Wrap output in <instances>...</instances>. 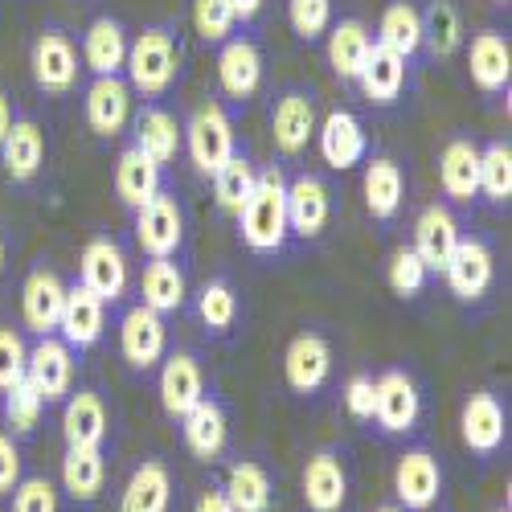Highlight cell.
I'll return each instance as SVG.
<instances>
[{"mask_svg":"<svg viewBox=\"0 0 512 512\" xmlns=\"http://www.w3.org/2000/svg\"><path fill=\"white\" fill-rule=\"evenodd\" d=\"M463 41V21L455 13L451 0H435L431 9L422 13V46L431 50L435 58H451Z\"/></svg>","mask_w":512,"mask_h":512,"instance_id":"ab89813d","label":"cell"},{"mask_svg":"<svg viewBox=\"0 0 512 512\" xmlns=\"http://www.w3.org/2000/svg\"><path fill=\"white\" fill-rule=\"evenodd\" d=\"M218 82L230 99H250L263 87V50L254 37H226L218 54Z\"/></svg>","mask_w":512,"mask_h":512,"instance_id":"ac0fdd59","label":"cell"},{"mask_svg":"<svg viewBox=\"0 0 512 512\" xmlns=\"http://www.w3.org/2000/svg\"><path fill=\"white\" fill-rule=\"evenodd\" d=\"M345 410H349L357 422H373V377L353 373V377L345 381Z\"/></svg>","mask_w":512,"mask_h":512,"instance_id":"f907efd6","label":"cell"},{"mask_svg":"<svg viewBox=\"0 0 512 512\" xmlns=\"http://www.w3.org/2000/svg\"><path fill=\"white\" fill-rule=\"evenodd\" d=\"M205 398V373L193 353H173L160 365V406L168 418H185Z\"/></svg>","mask_w":512,"mask_h":512,"instance_id":"2e32d148","label":"cell"},{"mask_svg":"<svg viewBox=\"0 0 512 512\" xmlns=\"http://www.w3.org/2000/svg\"><path fill=\"white\" fill-rule=\"evenodd\" d=\"M439 185L451 201H472L480 193V148L472 140H451L439 156Z\"/></svg>","mask_w":512,"mask_h":512,"instance_id":"d6a6232c","label":"cell"},{"mask_svg":"<svg viewBox=\"0 0 512 512\" xmlns=\"http://www.w3.org/2000/svg\"><path fill=\"white\" fill-rule=\"evenodd\" d=\"M62 304H66V283L58 279L54 267H33L25 287H21V316L25 328L37 336H54L58 320H62Z\"/></svg>","mask_w":512,"mask_h":512,"instance_id":"7c38bea8","label":"cell"},{"mask_svg":"<svg viewBox=\"0 0 512 512\" xmlns=\"http://www.w3.org/2000/svg\"><path fill=\"white\" fill-rule=\"evenodd\" d=\"M136 242L148 259H173L185 242V213L173 193H156L148 205L136 209Z\"/></svg>","mask_w":512,"mask_h":512,"instance_id":"5b68a950","label":"cell"},{"mask_svg":"<svg viewBox=\"0 0 512 512\" xmlns=\"http://www.w3.org/2000/svg\"><path fill=\"white\" fill-rule=\"evenodd\" d=\"M107 328V304L99 300L95 291H87L82 283L66 287V304H62V320L58 332L70 349H91L99 345V336Z\"/></svg>","mask_w":512,"mask_h":512,"instance_id":"e0dca14e","label":"cell"},{"mask_svg":"<svg viewBox=\"0 0 512 512\" xmlns=\"http://www.w3.org/2000/svg\"><path fill=\"white\" fill-rule=\"evenodd\" d=\"M254 181H259L254 164H250L242 152H234V156L218 168V173H213V197H218V205H222L226 213H238V209L246 205Z\"/></svg>","mask_w":512,"mask_h":512,"instance_id":"b9f144b4","label":"cell"},{"mask_svg":"<svg viewBox=\"0 0 512 512\" xmlns=\"http://www.w3.org/2000/svg\"><path fill=\"white\" fill-rule=\"evenodd\" d=\"M25 377L46 402H62L70 394V386H74V349L58 336H41L37 345L29 349Z\"/></svg>","mask_w":512,"mask_h":512,"instance_id":"9c48e42d","label":"cell"},{"mask_svg":"<svg viewBox=\"0 0 512 512\" xmlns=\"http://www.w3.org/2000/svg\"><path fill=\"white\" fill-rule=\"evenodd\" d=\"M82 111H87V123L95 136L115 140V136H123L127 119H132V87H127L119 74H103L87 87Z\"/></svg>","mask_w":512,"mask_h":512,"instance_id":"4fadbf2b","label":"cell"},{"mask_svg":"<svg viewBox=\"0 0 512 512\" xmlns=\"http://www.w3.org/2000/svg\"><path fill=\"white\" fill-rule=\"evenodd\" d=\"M127 87L140 95H164L173 91V82L181 74V37L173 25H148L127 41Z\"/></svg>","mask_w":512,"mask_h":512,"instance_id":"6da1fadb","label":"cell"},{"mask_svg":"<svg viewBox=\"0 0 512 512\" xmlns=\"http://www.w3.org/2000/svg\"><path fill=\"white\" fill-rule=\"evenodd\" d=\"M496 512H508V508H496Z\"/></svg>","mask_w":512,"mask_h":512,"instance_id":"91938a15","label":"cell"},{"mask_svg":"<svg viewBox=\"0 0 512 512\" xmlns=\"http://www.w3.org/2000/svg\"><path fill=\"white\" fill-rule=\"evenodd\" d=\"M17 484H21V451L13 435L0 431V496H9Z\"/></svg>","mask_w":512,"mask_h":512,"instance_id":"816d5d0a","label":"cell"},{"mask_svg":"<svg viewBox=\"0 0 512 512\" xmlns=\"http://www.w3.org/2000/svg\"><path fill=\"white\" fill-rule=\"evenodd\" d=\"M78 275H82V287L95 291L103 304H119L123 291H127V259H123L119 242H111V238H91L87 246H82Z\"/></svg>","mask_w":512,"mask_h":512,"instance_id":"8fae6325","label":"cell"},{"mask_svg":"<svg viewBox=\"0 0 512 512\" xmlns=\"http://www.w3.org/2000/svg\"><path fill=\"white\" fill-rule=\"evenodd\" d=\"M316 140H320V156L332 168H353L365 160V127L353 111H332L320 127H316Z\"/></svg>","mask_w":512,"mask_h":512,"instance_id":"484cf974","label":"cell"},{"mask_svg":"<svg viewBox=\"0 0 512 512\" xmlns=\"http://www.w3.org/2000/svg\"><path fill=\"white\" fill-rule=\"evenodd\" d=\"M369 50H373V33L361 21L349 17V21H340V25H328V66H332L336 78L357 82Z\"/></svg>","mask_w":512,"mask_h":512,"instance_id":"d590c367","label":"cell"},{"mask_svg":"<svg viewBox=\"0 0 512 512\" xmlns=\"http://www.w3.org/2000/svg\"><path fill=\"white\" fill-rule=\"evenodd\" d=\"M222 492L234 504V512H271V476H267V467L254 459H238L230 467Z\"/></svg>","mask_w":512,"mask_h":512,"instance_id":"74e56055","label":"cell"},{"mask_svg":"<svg viewBox=\"0 0 512 512\" xmlns=\"http://www.w3.org/2000/svg\"><path fill=\"white\" fill-rule=\"evenodd\" d=\"M426 275H431V271L422 267V259L414 254V246H398V250L390 254L386 279H390V291L402 295V300H410V295H418V291L426 287Z\"/></svg>","mask_w":512,"mask_h":512,"instance_id":"f6af8a7d","label":"cell"},{"mask_svg":"<svg viewBox=\"0 0 512 512\" xmlns=\"http://www.w3.org/2000/svg\"><path fill=\"white\" fill-rule=\"evenodd\" d=\"M349 496V472L336 451H316L304 463V500L312 512H340Z\"/></svg>","mask_w":512,"mask_h":512,"instance_id":"7402d4cb","label":"cell"},{"mask_svg":"<svg viewBox=\"0 0 512 512\" xmlns=\"http://www.w3.org/2000/svg\"><path fill=\"white\" fill-rule=\"evenodd\" d=\"M115 193L127 209H140L160 193V164L148 160L140 148H123L115 160Z\"/></svg>","mask_w":512,"mask_h":512,"instance_id":"1f68e13d","label":"cell"},{"mask_svg":"<svg viewBox=\"0 0 512 512\" xmlns=\"http://www.w3.org/2000/svg\"><path fill=\"white\" fill-rule=\"evenodd\" d=\"M181 132H185L181 144L189 148V160L201 177H213L234 156V123L222 103H201Z\"/></svg>","mask_w":512,"mask_h":512,"instance_id":"3957f363","label":"cell"},{"mask_svg":"<svg viewBox=\"0 0 512 512\" xmlns=\"http://www.w3.org/2000/svg\"><path fill=\"white\" fill-rule=\"evenodd\" d=\"M496 5H508V0H496Z\"/></svg>","mask_w":512,"mask_h":512,"instance_id":"680465c9","label":"cell"},{"mask_svg":"<svg viewBox=\"0 0 512 512\" xmlns=\"http://www.w3.org/2000/svg\"><path fill=\"white\" fill-rule=\"evenodd\" d=\"M185 271L173 263V259H152L140 275V304L168 316V312H181L185 308Z\"/></svg>","mask_w":512,"mask_h":512,"instance_id":"e575fe53","label":"cell"},{"mask_svg":"<svg viewBox=\"0 0 512 512\" xmlns=\"http://www.w3.org/2000/svg\"><path fill=\"white\" fill-rule=\"evenodd\" d=\"M181 422H185V426H181L185 447H189L197 459L213 463V459H218V455L226 451L230 422H226V410H222V402H218V398H201V402H197Z\"/></svg>","mask_w":512,"mask_h":512,"instance_id":"d4e9b609","label":"cell"},{"mask_svg":"<svg viewBox=\"0 0 512 512\" xmlns=\"http://www.w3.org/2000/svg\"><path fill=\"white\" fill-rule=\"evenodd\" d=\"M25 361H29V349L17 328H0V394H5L13 381L25 377Z\"/></svg>","mask_w":512,"mask_h":512,"instance_id":"c3c4849f","label":"cell"},{"mask_svg":"<svg viewBox=\"0 0 512 512\" xmlns=\"http://www.w3.org/2000/svg\"><path fill=\"white\" fill-rule=\"evenodd\" d=\"M418 414H422V398L410 373L386 369L373 381V418L386 435H410Z\"/></svg>","mask_w":512,"mask_h":512,"instance_id":"8992f818","label":"cell"},{"mask_svg":"<svg viewBox=\"0 0 512 512\" xmlns=\"http://www.w3.org/2000/svg\"><path fill=\"white\" fill-rule=\"evenodd\" d=\"M193 512H234V504L226 500V492H222V488H209V492H201V496H197Z\"/></svg>","mask_w":512,"mask_h":512,"instance_id":"f5cc1de1","label":"cell"},{"mask_svg":"<svg viewBox=\"0 0 512 512\" xmlns=\"http://www.w3.org/2000/svg\"><path fill=\"white\" fill-rule=\"evenodd\" d=\"M13 103H9V95H5V87H0V144H5V132L13 127Z\"/></svg>","mask_w":512,"mask_h":512,"instance_id":"11a10c76","label":"cell"},{"mask_svg":"<svg viewBox=\"0 0 512 512\" xmlns=\"http://www.w3.org/2000/svg\"><path fill=\"white\" fill-rule=\"evenodd\" d=\"M238 230L254 254H279L283 250L291 230H287V177L279 168L259 173L246 205L238 209Z\"/></svg>","mask_w":512,"mask_h":512,"instance_id":"7a4b0ae2","label":"cell"},{"mask_svg":"<svg viewBox=\"0 0 512 512\" xmlns=\"http://www.w3.org/2000/svg\"><path fill=\"white\" fill-rule=\"evenodd\" d=\"M107 484V459H103V447H66V459H62V488L70 500L78 504H91L99 500Z\"/></svg>","mask_w":512,"mask_h":512,"instance_id":"836d02e7","label":"cell"},{"mask_svg":"<svg viewBox=\"0 0 512 512\" xmlns=\"http://www.w3.org/2000/svg\"><path fill=\"white\" fill-rule=\"evenodd\" d=\"M287 21L295 37L316 41L332 25V0H287Z\"/></svg>","mask_w":512,"mask_h":512,"instance_id":"bcb514c9","label":"cell"},{"mask_svg":"<svg viewBox=\"0 0 512 512\" xmlns=\"http://www.w3.org/2000/svg\"><path fill=\"white\" fill-rule=\"evenodd\" d=\"M443 275H447V287H451L455 300H463V304L484 300V291L492 287V275H496V259H492L488 242L484 238H459Z\"/></svg>","mask_w":512,"mask_h":512,"instance_id":"ba28073f","label":"cell"},{"mask_svg":"<svg viewBox=\"0 0 512 512\" xmlns=\"http://www.w3.org/2000/svg\"><path fill=\"white\" fill-rule=\"evenodd\" d=\"M168 504H173V476L160 459H144L123 484L119 512H168Z\"/></svg>","mask_w":512,"mask_h":512,"instance_id":"f546056e","label":"cell"},{"mask_svg":"<svg viewBox=\"0 0 512 512\" xmlns=\"http://www.w3.org/2000/svg\"><path fill=\"white\" fill-rule=\"evenodd\" d=\"M46 406H50V402L29 386V377H21V381H13V386L5 390L0 414H5V426H9L13 435H33L37 422H41V414H46Z\"/></svg>","mask_w":512,"mask_h":512,"instance_id":"60d3db41","label":"cell"},{"mask_svg":"<svg viewBox=\"0 0 512 512\" xmlns=\"http://www.w3.org/2000/svg\"><path fill=\"white\" fill-rule=\"evenodd\" d=\"M238 17L230 9V0H193V29L205 41H226L234 33Z\"/></svg>","mask_w":512,"mask_h":512,"instance_id":"7dc6e473","label":"cell"},{"mask_svg":"<svg viewBox=\"0 0 512 512\" xmlns=\"http://www.w3.org/2000/svg\"><path fill=\"white\" fill-rule=\"evenodd\" d=\"M0 164L17 185H29L46 164V132L33 119H13L5 144H0Z\"/></svg>","mask_w":512,"mask_h":512,"instance_id":"cb8c5ba5","label":"cell"},{"mask_svg":"<svg viewBox=\"0 0 512 512\" xmlns=\"http://www.w3.org/2000/svg\"><path fill=\"white\" fill-rule=\"evenodd\" d=\"M127 62V29L115 17H95L82 37V66L95 78L103 74H119Z\"/></svg>","mask_w":512,"mask_h":512,"instance_id":"4dcf8cb0","label":"cell"},{"mask_svg":"<svg viewBox=\"0 0 512 512\" xmlns=\"http://www.w3.org/2000/svg\"><path fill=\"white\" fill-rule=\"evenodd\" d=\"M197 316L209 332H230L238 320V295L226 279H209L197 295Z\"/></svg>","mask_w":512,"mask_h":512,"instance_id":"ee69618b","label":"cell"},{"mask_svg":"<svg viewBox=\"0 0 512 512\" xmlns=\"http://www.w3.org/2000/svg\"><path fill=\"white\" fill-rule=\"evenodd\" d=\"M467 70H472V82L488 95L508 91L512 78V46L500 29H484L472 37V50H467Z\"/></svg>","mask_w":512,"mask_h":512,"instance_id":"44dd1931","label":"cell"},{"mask_svg":"<svg viewBox=\"0 0 512 512\" xmlns=\"http://www.w3.org/2000/svg\"><path fill=\"white\" fill-rule=\"evenodd\" d=\"M480 193L496 205L512 197V148L504 140L480 148Z\"/></svg>","mask_w":512,"mask_h":512,"instance_id":"7bdbcfd3","label":"cell"},{"mask_svg":"<svg viewBox=\"0 0 512 512\" xmlns=\"http://www.w3.org/2000/svg\"><path fill=\"white\" fill-rule=\"evenodd\" d=\"M377 512H406V508H402V504H381Z\"/></svg>","mask_w":512,"mask_h":512,"instance_id":"9f6ffc18","label":"cell"},{"mask_svg":"<svg viewBox=\"0 0 512 512\" xmlns=\"http://www.w3.org/2000/svg\"><path fill=\"white\" fill-rule=\"evenodd\" d=\"M361 189H365V205H369L373 218H377V222H390L394 213L402 209V193H406L402 168H398L390 156H377V160H369Z\"/></svg>","mask_w":512,"mask_h":512,"instance_id":"8d00e7d4","label":"cell"},{"mask_svg":"<svg viewBox=\"0 0 512 512\" xmlns=\"http://www.w3.org/2000/svg\"><path fill=\"white\" fill-rule=\"evenodd\" d=\"M136 144L132 148H140L148 160H156L160 168L164 164H173L177 160V152H181V140H185V132H181V123H177V115L173 111H164V107H144L140 115H136Z\"/></svg>","mask_w":512,"mask_h":512,"instance_id":"f1b7e54d","label":"cell"},{"mask_svg":"<svg viewBox=\"0 0 512 512\" xmlns=\"http://www.w3.org/2000/svg\"><path fill=\"white\" fill-rule=\"evenodd\" d=\"M459 238H463L459 222L451 218L447 205H426L418 213V222H414V254L422 259L426 271H443Z\"/></svg>","mask_w":512,"mask_h":512,"instance_id":"603a6c76","label":"cell"},{"mask_svg":"<svg viewBox=\"0 0 512 512\" xmlns=\"http://www.w3.org/2000/svg\"><path fill=\"white\" fill-rule=\"evenodd\" d=\"M328 213H332V197L320 177L304 173L287 185V230L295 238H320L328 226Z\"/></svg>","mask_w":512,"mask_h":512,"instance_id":"d6986e66","label":"cell"},{"mask_svg":"<svg viewBox=\"0 0 512 512\" xmlns=\"http://www.w3.org/2000/svg\"><path fill=\"white\" fill-rule=\"evenodd\" d=\"M459 426H463V443L472 447L476 455H496L504 447V435H508V418H504V406L496 394L480 390L463 402V414H459Z\"/></svg>","mask_w":512,"mask_h":512,"instance_id":"ffe728a7","label":"cell"},{"mask_svg":"<svg viewBox=\"0 0 512 512\" xmlns=\"http://www.w3.org/2000/svg\"><path fill=\"white\" fill-rule=\"evenodd\" d=\"M230 9H234V17H238V21H250V17H259L263 0H230Z\"/></svg>","mask_w":512,"mask_h":512,"instance_id":"db71d44e","label":"cell"},{"mask_svg":"<svg viewBox=\"0 0 512 512\" xmlns=\"http://www.w3.org/2000/svg\"><path fill=\"white\" fill-rule=\"evenodd\" d=\"M377 46L394 50L406 62L422 50V13L410 5V0H394V5L381 13V21H377Z\"/></svg>","mask_w":512,"mask_h":512,"instance_id":"f35d334b","label":"cell"},{"mask_svg":"<svg viewBox=\"0 0 512 512\" xmlns=\"http://www.w3.org/2000/svg\"><path fill=\"white\" fill-rule=\"evenodd\" d=\"M394 492L402 500L406 512H426L435 508L439 492H443V472L439 459L431 451H406L394 467Z\"/></svg>","mask_w":512,"mask_h":512,"instance_id":"5bb4252c","label":"cell"},{"mask_svg":"<svg viewBox=\"0 0 512 512\" xmlns=\"http://www.w3.org/2000/svg\"><path fill=\"white\" fill-rule=\"evenodd\" d=\"M0 275H5V238H0Z\"/></svg>","mask_w":512,"mask_h":512,"instance_id":"6f0895ef","label":"cell"},{"mask_svg":"<svg viewBox=\"0 0 512 512\" xmlns=\"http://www.w3.org/2000/svg\"><path fill=\"white\" fill-rule=\"evenodd\" d=\"M62 435L66 447H103L107 443V406L95 390H70L62 410Z\"/></svg>","mask_w":512,"mask_h":512,"instance_id":"4316f807","label":"cell"},{"mask_svg":"<svg viewBox=\"0 0 512 512\" xmlns=\"http://www.w3.org/2000/svg\"><path fill=\"white\" fill-rule=\"evenodd\" d=\"M357 87L377 107L398 103V95L406 87V58H398L394 50H386V46H377V41H373V50L365 54V66L357 74Z\"/></svg>","mask_w":512,"mask_h":512,"instance_id":"83f0119b","label":"cell"},{"mask_svg":"<svg viewBox=\"0 0 512 512\" xmlns=\"http://www.w3.org/2000/svg\"><path fill=\"white\" fill-rule=\"evenodd\" d=\"M316 99L300 87H291L275 99L271 107V136H275V148L283 156H300L312 140H316Z\"/></svg>","mask_w":512,"mask_h":512,"instance_id":"30bf717a","label":"cell"},{"mask_svg":"<svg viewBox=\"0 0 512 512\" xmlns=\"http://www.w3.org/2000/svg\"><path fill=\"white\" fill-rule=\"evenodd\" d=\"M164 345H168V328H164L160 312H152L144 304L123 312V320H119V353L136 373L156 369V361H164Z\"/></svg>","mask_w":512,"mask_h":512,"instance_id":"52a82bcc","label":"cell"},{"mask_svg":"<svg viewBox=\"0 0 512 512\" xmlns=\"http://www.w3.org/2000/svg\"><path fill=\"white\" fill-rule=\"evenodd\" d=\"M13 512H58V492L50 480L29 476L13 488Z\"/></svg>","mask_w":512,"mask_h":512,"instance_id":"681fc988","label":"cell"},{"mask_svg":"<svg viewBox=\"0 0 512 512\" xmlns=\"http://www.w3.org/2000/svg\"><path fill=\"white\" fill-rule=\"evenodd\" d=\"M283 373L295 394H316L332 373V345L320 332H300L283 353Z\"/></svg>","mask_w":512,"mask_h":512,"instance_id":"9a60e30c","label":"cell"},{"mask_svg":"<svg viewBox=\"0 0 512 512\" xmlns=\"http://www.w3.org/2000/svg\"><path fill=\"white\" fill-rule=\"evenodd\" d=\"M29 70L37 91L46 95H70L78 87V46L70 41V33L62 29H41L33 50H29Z\"/></svg>","mask_w":512,"mask_h":512,"instance_id":"277c9868","label":"cell"}]
</instances>
